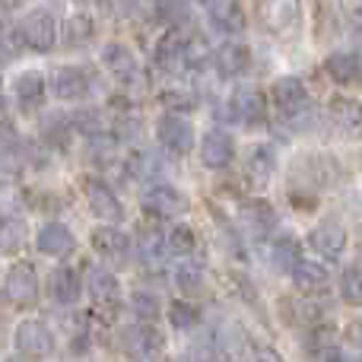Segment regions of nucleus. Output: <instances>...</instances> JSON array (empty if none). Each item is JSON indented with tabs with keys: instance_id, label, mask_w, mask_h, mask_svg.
Instances as JSON below:
<instances>
[{
	"instance_id": "1",
	"label": "nucleus",
	"mask_w": 362,
	"mask_h": 362,
	"mask_svg": "<svg viewBox=\"0 0 362 362\" xmlns=\"http://www.w3.org/2000/svg\"><path fill=\"white\" fill-rule=\"evenodd\" d=\"M270 99H274L276 105V115H280L286 124L293 127H302L312 121V95H308L305 83L299 80V76H280V80L274 83V89H270Z\"/></svg>"
},
{
	"instance_id": "2",
	"label": "nucleus",
	"mask_w": 362,
	"mask_h": 362,
	"mask_svg": "<svg viewBox=\"0 0 362 362\" xmlns=\"http://www.w3.org/2000/svg\"><path fill=\"white\" fill-rule=\"evenodd\" d=\"M118 350L124 356L137 359V362H150L159 359L165 353V334L156 331L150 321H137V325H127L118 331Z\"/></svg>"
},
{
	"instance_id": "3",
	"label": "nucleus",
	"mask_w": 362,
	"mask_h": 362,
	"mask_svg": "<svg viewBox=\"0 0 362 362\" xmlns=\"http://www.w3.org/2000/svg\"><path fill=\"white\" fill-rule=\"evenodd\" d=\"M337 178V163L327 156H302L296 159V169H293V178H289V191L293 194H308L315 197L318 191H325L327 185H334Z\"/></svg>"
},
{
	"instance_id": "4",
	"label": "nucleus",
	"mask_w": 362,
	"mask_h": 362,
	"mask_svg": "<svg viewBox=\"0 0 362 362\" xmlns=\"http://www.w3.org/2000/svg\"><path fill=\"white\" fill-rule=\"evenodd\" d=\"M19 42L29 51H51L57 45V23L48 10H29L16 23Z\"/></svg>"
},
{
	"instance_id": "5",
	"label": "nucleus",
	"mask_w": 362,
	"mask_h": 362,
	"mask_svg": "<svg viewBox=\"0 0 362 362\" xmlns=\"http://www.w3.org/2000/svg\"><path fill=\"white\" fill-rule=\"evenodd\" d=\"M89 245H93V251L112 270H121V267H127V264H131V255H134L131 238H127L121 229H115L112 223L99 226V229L89 235Z\"/></svg>"
},
{
	"instance_id": "6",
	"label": "nucleus",
	"mask_w": 362,
	"mask_h": 362,
	"mask_svg": "<svg viewBox=\"0 0 362 362\" xmlns=\"http://www.w3.org/2000/svg\"><path fill=\"white\" fill-rule=\"evenodd\" d=\"M13 346H16L23 356L45 359L54 353L57 340H54V331L48 327L45 318H25L23 325L16 327V334H13Z\"/></svg>"
},
{
	"instance_id": "7",
	"label": "nucleus",
	"mask_w": 362,
	"mask_h": 362,
	"mask_svg": "<svg viewBox=\"0 0 362 362\" xmlns=\"http://www.w3.org/2000/svg\"><path fill=\"white\" fill-rule=\"evenodd\" d=\"M83 197H86L89 210L95 213V219H102V223L118 226L121 219H124V204H121V197L115 194V187L105 185L102 178L83 181Z\"/></svg>"
},
{
	"instance_id": "8",
	"label": "nucleus",
	"mask_w": 362,
	"mask_h": 362,
	"mask_svg": "<svg viewBox=\"0 0 362 362\" xmlns=\"http://www.w3.org/2000/svg\"><path fill=\"white\" fill-rule=\"evenodd\" d=\"M235 216H238V229H245L255 238H267L276 229V210L261 197H245L235 204Z\"/></svg>"
},
{
	"instance_id": "9",
	"label": "nucleus",
	"mask_w": 362,
	"mask_h": 362,
	"mask_svg": "<svg viewBox=\"0 0 362 362\" xmlns=\"http://www.w3.org/2000/svg\"><path fill=\"white\" fill-rule=\"evenodd\" d=\"M4 293L13 305H35L38 302V274L29 261L10 264L4 276Z\"/></svg>"
},
{
	"instance_id": "10",
	"label": "nucleus",
	"mask_w": 362,
	"mask_h": 362,
	"mask_svg": "<svg viewBox=\"0 0 362 362\" xmlns=\"http://www.w3.org/2000/svg\"><path fill=\"white\" fill-rule=\"evenodd\" d=\"M83 286H86L89 299L95 308H118L121 302V280L112 267H89L83 276Z\"/></svg>"
},
{
	"instance_id": "11",
	"label": "nucleus",
	"mask_w": 362,
	"mask_h": 362,
	"mask_svg": "<svg viewBox=\"0 0 362 362\" xmlns=\"http://www.w3.org/2000/svg\"><path fill=\"white\" fill-rule=\"evenodd\" d=\"M156 137H159V144H163V150L185 156L194 146V127H191V121L181 118V115L165 112L163 118L156 121Z\"/></svg>"
},
{
	"instance_id": "12",
	"label": "nucleus",
	"mask_w": 362,
	"mask_h": 362,
	"mask_svg": "<svg viewBox=\"0 0 362 362\" xmlns=\"http://www.w3.org/2000/svg\"><path fill=\"white\" fill-rule=\"evenodd\" d=\"M89 89H93V76L83 67H76V64H61V67L51 70V93L57 99H64V102L83 99Z\"/></svg>"
},
{
	"instance_id": "13",
	"label": "nucleus",
	"mask_w": 362,
	"mask_h": 362,
	"mask_svg": "<svg viewBox=\"0 0 362 362\" xmlns=\"http://www.w3.org/2000/svg\"><path fill=\"white\" fill-rule=\"evenodd\" d=\"M102 67H105L118 83H124V86H137L140 83L137 57H134V51L121 42H112V45L102 48Z\"/></svg>"
},
{
	"instance_id": "14",
	"label": "nucleus",
	"mask_w": 362,
	"mask_h": 362,
	"mask_svg": "<svg viewBox=\"0 0 362 362\" xmlns=\"http://www.w3.org/2000/svg\"><path fill=\"white\" fill-rule=\"evenodd\" d=\"M229 112L238 124H264L267 121V99L255 86H238L229 99Z\"/></svg>"
},
{
	"instance_id": "15",
	"label": "nucleus",
	"mask_w": 362,
	"mask_h": 362,
	"mask_svg": "<svg viewBox=\"0 0 362 362\" xmlns=\"http://www.w3.org/2000/svg\"><path fill=\"white\" fill-rule=\"evenodd\" d=\"M187 197L178 191L175 185H153L150 191L144 194V210L153 213L159 219H172V216H181L187 213Z\"/></svg>"
},
{
	"instance_id": "16",
	"label": "nucleus",
	"mask_w": 362,
	"mask_h": 362,
	"mask_svg": "<svg viewBox=\"0 0 362 362\" xmlns=\"http://www.w3.org/2000/svg\"><path fill=\"white\" fill-rule=\"evenodd\" d=\"M346 229L340 223H318L308 232V245L315 248V255H321L325 261H340L346 255Z\"/></svg>"
},
{
	"instance_id": "17",
	"label": "nucleus",
	"mask_w": 362,
	"mask_h": 362,
	"mask_svg": "<svg viewBox=\"0 0 362 362\" xmlns=\"http://www.w3.org/2000/svg\"><path fill=\"white\" fill-rule=\"evenodd\" d=\"M235 159V140L226 131H206L200 140V163L213 172H223Z\"/></svg>"
},
{
	"instance_id": "18",
	"label": "nucleus",
	"mask_w": 362,
	"mask_h": 362,
	"mask_svg": "<svg viewBox=\"0 0 362 362\" xmlns=\"http://www.w3.org/2000/svg\"><path fill=\"white\" fill-rule=\"evenodd\" d=\"M276 172V150L270 144H255L242 159V175L255 187H264Z\"/></svg>"
},
{
	"instance_id": "19",
	"label": "nucleus",
	"mask_w": 362,
	"mask_h": 362,
	"mask_svg": "<svg viewBox=\"0 0 362 362\" xmlns=\"http://www.w3.org/2000/svg\"><path fill=\"white\" fill-rule=\"evenodd\" d=\"M153 61H156V67L165 70V74H181V70H187V38L178 35V32H165L156 42V48H153Z\"/></svg>"
},
{
	"instance_id": "20",
	"label": "nucleus",
	"mask_w": 362,
	"mask_h": 362,
	"mask_svg": "<svg viewBox=\"0 0 362 362\" xmlns=\"http://www.w3.org/2000/svg\"><path fill=\"white\" fill-rule=\"evenodd\" d=\"M70 121H74V131L93 140V144H108L115 137V121L102 108H80V112L70 115Z\"/></svg>"
},
{
	"instance_id": "21",
	"label": "nucleus",
	"mask_w": 362,
	"mask_h": 362,
	"mask_svg": "<svg viewBox=\"0 0 362 362\" xmlns=\"http://www.w3.org/2000/svg\"><path fill=\"white\" fill-rule=\"evenodd\" d=\"M289 274H293V286L299 296H312L315 299L318 293H325V289L331 286V270L318 261H305V257H302Z\"/></svg>"
},
{
	"instance_id": "22",
	"label": "nucleus",
	"mask_w": 362,
	"mask_h": 362,
	"mask_svg": "<svg viewBox=\"0 0 362 362\" xmlns=\"http://www.w3.org/2000/svg\"><path fill=\"white\" fill-rule=\"evenodd\" d=\"M35 248L48 257H64L76 251V235L64 223H45L35 235Z\"/></svg>"
},
{
	"instance_id": "23",
	"label": "nucleus",
	"mask_w": 362,
	"mask_h": 362,
	"mask_svg": "<svg viewBox=\"0 0 362 362\" xmlns=\"http://www.w3.org/2000/svg\"><path fill=\"white\" fill-rule=\"evenodd\" d=\"M210 61L223 76H242L251 67V48L245 42H223Z\"/></svg>"
},
{
	"instance_id": "24",
	"label": "nucleus",
	"mask_w": 362,
	"mask_h": 362,
	"mask_svg": "<svg viewBox=\"0 0 362 362\" xmlns=\"http://www.w3.org/2000/svg\"><path fill=\"white\" fill-rule=\"evenodd\" d=\"M51 299L57 302V305H74L76 299L83 296V276L76 267H70V264H61V267L51 270Z\"/></svg>"
},
{
	"instance_id": "25",
	"label": "nucleus",
	"mask_w": 362,
	"mask_h": 362,
	"mask_svg": "<svg viewBox=\"0 0 362 362\" xmlns=\"http://www.w3.org/2000/svg\"><path fill=\"white\" fill-rule=\"evenodd\" d=\"M331 121L344 137H362V102L350 99V95H337L331 102Z\"/></svg>"
},
{
	"instance_id": "26",
	"label": "nucleus",
	"mask_w": 362,
	"mask_h": 362,
	"mask_svg": "<svg viewBox=\"0 0 362 362\" xmlns=\"http://www.w3.org/2000/svg\"><path fill=\"white\" fill-rule=\"evenodd\" d=\"M45 89H48V83H45V76L38 74V70H25V74H19L16 83H13L16 105L23 108V112H35V108H42Z\"/></svg>"
},
{
	"instance_id": "27",
	"label": "nucleus",
	"mask_w": 362,
	"mask_h": 362,
	"mask_svg": "<svg viewBox=\"0 0 362 362\" xmlns=\"http://www.w3.org/2000/svg\"><path fill=\"white\" fill-rule=\"evenodd\" d=\"M325 70L334 83H340V86H353V83L362 80V61H359V54H353V51H334V54L325 61Z\"/></svg>"
},
{
	"instance_id": "28",
	"label": "nucleus",
	"mask_w": 362,
	"mask_h": 362,
	"mask_svg": "<svg viewBox=\"0 0 362 362\" xmlns=\"http://www.w3.org/2000/svg\"><path fill=\"white\" fill-rule=\"evenodd\" d=\"M280 315L286 325H318L321 312L312 302V296H283L280 299Z\"/></svg>"
},
{
	"instance_id": "29",
	"label": "nucleus",
	"mask_w": 362,
	"mask_h": 362,
	"mask_svg": "<svg viewBox=\"0 0 362 362\" xmlns=\"http://www.w3.org/2000/svg\"><path fill=\"white\" fill-rule=\"evenodd\" d=\"M137 248L146 264L165 261V229L159 223H144L137 229Z\"/></svg>"
},
{
	"instance_id": "30",
	"label": "nucleus",
	"mask_w": 362,
	"mask_h": 362,
	"mask_svg": "<svg viewBox=\"0 0 362 362\" xmlns=\"http://www.w3.org/2000/svg\"><path fill=\"white\" fill-rule=\"evenodd\" d=\"M261 16L274 32H286L299 19V0H264Z\"/></svg>"
},
{
	"instance_id": "31",
	"label": "nucleus",
	"mask_w": 362,
	"mask_h": 362,
	"mask_svg": "<svg viewBox=\"0 0 362 362\" xmlns=\"http://www.w3.org/2000/svg\"><path fill=\"white\" fill-rule=\"evenodd\" d=\"M25 163V140L10 127H0V169L19 172Z\"/></svg>"
},
{
	"instance_id": "32",
	"label": "nucleus",
	"mask_w": 362,
	"mask_h": 362,
	"mask_svg": "<svg viewBox=\"0 0 362 362\" xmlns=\"http://www.w3.org/2000/svg\"><path fill=\"white\" fill-rule=\"evenodd\" d=\"M210 19L226 35H235L245 29V10L238 0H216V6H210Z\"/></svg>"
},
{
	"instance_id": "33",
	"label": "nucleus",
	"mask_w": 362,
	"mask_h": 362,
	"mask_svg": "<svg viewBox=\"0 0 362 362\" xmlns=\"http://www.w3.org/2000/svg\"><path fill=\"white\" fill-rule=\"evenodd\" d=\"M299 261H302V245L296 235H280L270 245V264H274L280 274H289Z\"/></svg>"
},
{
	"instance_id": "34",
	"label": "nucleus",
	"mask_w": 362,
	"mask_h": 362,
	"mask_svg": "<svg viewBox=\"0 0 362 362\" xmlns=\"http://www.w3.org/2000/svg\"><path fill=\"white\" fill-rule=\"evenodd\" d=\"M153 13L169 29H181V25H187L194 19L191 0H153Z\"/></svg>"
},
{
	"instance_id": "35",
	"label": "nucleus",
	"mask_w": 362,
	"mask_h": 362,
	"mask_svg": "<svg viewBox=\"0 0 362 362\" xmlns=\"http://www.w3.org/2000/svg\"><path fill=\"white\" fill-rule=\"evenodd\" d=\"M175 286L181 296H204L206 293V274L200 264H178L175 267Z\"/></svg>"
},
{
	"instance_id": "36",
	"label": "nucleus",
	"mask_w": 362,
	"mask_h": 362,
	"mask_svg": "<svg viewBox=\"0 0 362 362\" xmlns=\"http://www.w3.org/2000/svg\"><path fill=\"white\" fill-rule=\"evenodd\" d=\"M61 35H64V45H70V48H80V45L93 42V35H95V23L86 16V13H74L70 19H64Z\"/></svg>"
},
{
	"instance_id": "37",
	"label": "nucleus",
	"mask_w": 362,
	"mask_h": 362,
	"mask_svg": "<svg viewBox=\"0 0 362 362\" xmlns=\"http://www.w3.org/2000/svg\"><path fill=\"white\" fill-rule=\"evenodd\" d=\"M159 102H163L165 112L185 115V112H194L200 99H197V93H194L191 86H181V83H175V86H165L163 93H159Z\"/></svg>"
},
{
	"instance_id": "38",
	"label": "nucleus",
	"mask_w": 362,
	"mask_h": 362,
	"mask_svg": "<svg viewBox=\"0 0 362 362\" xmlns=\"http://www.w3.org/2000/svg\"><path fill=\"white\" fill-rule=\"evenodd\" d=\"M197 248V235H194L191 226L185 223H175L165 229V255H175V257H185Z\"/></svg>"
},
{
	"instance_id": "39",
	"label": "nucleus",
	"mask_w": 362,
	"mask_h": 362,
	"mask_svg": "<svg viewBox=\"0 0 362 362\" xmlns=\"http://www.w3.org/2000/svg\"><path fill=\"white\" fill-rule=\"evenodd\" d=\"M165 312H169V321L178 331H191V327H197L200 321H204V312H200L191 299H172Z\"/></svg>"
},
{
	"instance_id": "40",
	"label": "nucleus",
	"mask_w": 362,
	"mask_h": 362,
	"mask_svg": "<svg viewBox=\"0 0 362 362\" xmlns=\"http://www.w3.org/2000/svg\"><path fill=\"white\" fill-rule=\"evenodd\" d=\"M25 245V226L16 216H4L0 213V255H13Z\"/></svg>"
},
{
	"instance_id": "41",
	"label": "nucleus",
	"mask_w": 362,
	"mask_h": 362,
	"mask_svg": "<svg viewBox=\"0 0 362 362\" xmlns=\"http://www.w3.org/2000/svg\"><path fill=\"white\" fill-rule=\"evenodd\" d=\"M70 134H74V121L64 118V115H51L48 121H45L42 127V140L51 146H61V150H67L70 146Z\"/></svg>"
},
{
	"instance_id": "42",
	"label": "nucleus",
	"mask_w": 362,
	"mask_h": 362,
	"mask_svg": "<svg viewBox=\"0 0 362 362\" xmlns=\"http://www.w3.org/2000/svg\"><path fill=\"white\" fill-rule=\"evenodd\" d=\"M340 299L362 308V267H346L340 276Z\"/></svg>"
},
{
	"instance_id": "43",
	"label": "nucleus",
	"mask_w": 362,
	"mask_h": 362,
	"mask_svg": "<svg viewBox=\"0 0 362 362\" xmlns=\"http://www.w3.org/2000/svg\"><path fill=\"white\" fill-rule=\"evenodd\" d=\"M131 312L137 315L140 321H156L159 312H163V305H159V299L153 293H131Z\"/></svg>"
},
{
	"instance_id": "44",
	"label": "nucleus",
	"mask_w": 362,
	"mask_h": 362,
	"mask_svg": "<svg viewBox=\"0 0 362 362\" xmlns=\"http://www.w3.org/2000/svg\"><path fill=\"white\" fill-rule=\"evenodd\" d=\"M124 169L131 178H153L159 172V159L153 156V153H134L124 163Z\"/></svg>"
},
{
	"instance_id": "45",
	"label": "nucleus",
	"mask_w": 362,
	"mask_h": 362,
	"mask_svg": "<svg viewBox=\"0 0 362 362\" xmlns=\"http://www.w3.org/2000/svg\"><path fill=\"white\" fill-rule=\"evenodd\" d=\"M102 6H105V13H112L115 19H124L137 10V0H102Z\"/></svg>"
},
{
	"instance_id": "46",
	"label": "nucleus",
	"mask_w": 362,
	"mask_h": 362,
	"mask_svg": "<svg viewBox=\"0 0 362 362\" xmlns=\"http://www.w3.org/2000/svg\"><path fill=\"white\" fill-rule=\"evenodd\" d=\"M344 340L350 346H362V318H356V321H350V325H346Z\"/></svg>"
},
{
	"instance_id": "47",
	"label": "nucleus",
	"mask_w": 362,
	"mask_h": 362,
	"mask_svg": "<svg viewBox=\"0 0 362 362\" xmlns=\"http://www.w3.org/2000/svg\"><path fill=\"white\" fill-rule=\"evenodd\" d=\"M255 362H283V356L270 346H255Z\"/></svg>"
},
{
	"instance_id": "48",
	"label": "nucleus",
	"mask_w": 362,
	"mask_h": 362,
	"mask_svg": "<svg viewBox=\"0 0 362 362\" xmlns=\"http://www.w3.org/2000/svg\"><path fill=\"white\" fill-rule=\"evenodd\" d=\"M350 210L356 213V219H362V191L353 194V200H350Z\"/></svg>"
},
{
	"instance_id": "49",
	"label": "nucleus",
	"mask_w": 362,
	"mask_h": 362,
	"mask_svg": "<svg viewBox=\"0 0 362 362\" xmlns=\"http://www.w3.org/2000/svg\"><path fill=\"white\" fill-rule=\"evenodd\" d=\"M325 362H353V359H346L340 350H327V356H325Z\"/></svg>"
},
{
	"instance_id": "50",
	"label": "nucleus",
	"mask_w": 362,
	"mask_h": 362,
	"mask_svg": "<svg viewBox=\"0 0 362 362\" xmlns=\"http://www.w3.org/2000/svg\"><path fill=\"white\" fill-rule=\"evenodd\" d=\"M10 57H13V54L4 48V42H0V67H6V64H10Z\"/></svg>"
},
{
	"instance_id": "51",
	"label": "nucleus",
	"mask_w": 362,
	"mask_h": 362,
	"mask_svg": "<svg viewBox=\"0 0 362 362\" xmlns=\"http://www.w3.org/2000/svg\"><path fill=\"white\" fill-rule=\"evenodd\" d=\"M6 112V95H4V86H0V115Z\"/></svg>"
},
{
	"instance_id": "52",
	"label": "nucleus",
	"mask_w": 362,
	"mask_h": 362,
	"mask_svg": "<svg viewBox=\"0 0 362 362\" xmlns=\"http://www.w3.org/2000/svg\"><path fill=\"white\" fill-rule=\"evenodd\" d=\"M194 4H200V6H206V10H210V6H216V0H194Z\"/></svg>"
},
{
	"instance_id": "53",
	"label": "nucleus",
	"mask_w": 362,
	"mask_h": 362,
	"mask_svg": "<svg viewBox=\"0 0 362 362\" xmlns=\"http://www.w3.org/2000/svg\"><path fill=\"white\" fill-rule=\"evenodd\" d=\"M4 362H29V356H10V359H4Z\"/></svg>"
},
{
	"instance_id": "54",
	"label": "nucleus",
	"mask_w": 362,
	"mask_h": 362,
	"mask_svg": "<svg viewBox=\"0 0 362 362\" xmlns=\"http://www.w3.org/2000/svg\"><path fill=\"white\" fill-rule=\"evenodd\" d=\"M359 362H362V359H359Z\"/></svg>"
}]
</instances>
